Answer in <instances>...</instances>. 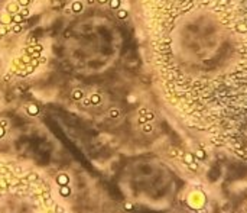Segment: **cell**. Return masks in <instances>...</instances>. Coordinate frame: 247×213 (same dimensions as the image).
<instances>
[{"label":"cell","instance_id":"19","mask_svg":"<svg viewBox=\"0 0 247 213\" xmlns=\"http://www.w3.org/2000/svg\"><path fill=\"white\" fill-rule=\"evenodd\" d=\"M117 113H118L117 110H114V109L111 110V116H113V118H116V116H117Z\"/></svg>","mask_w":247,"mask_h":213},{"label":"cell","instance_id":"21","mask_svg":"<svg viewBox=\"0 0 247 213\" xmlns=\"http://www.w3.org/2000/svg\"><path fill=\"white\" fill-rule=\"evenodd\" d=\"M97 2H98V3H101V5H104V3H107V2H108V0H97Z\"/></svg>","mask_w":247,"mask_h":213},{"label":"cell","instance_id":"18","mask_svg":"<svg viewBox=\"0 0 247 213\" xmlns=\"http://www.w3.org/2000/svg\"><path fill=\"white\" fill-rule=\"evenodd\" d=\"M38 61H39V64H41V62L44 64V62H46V57L41 54V55H39V58H38Z\"/></svg>","mask_w":247,"mask_h":213},{"label":"cell","instance_id":"22","mask_svg":"<svg viewBox=\"0 0 247 213\" xmlns=\"http://www.w3.org/2000/svg\"><path fill=\"white\" fill-rule=\"evenodd\" d=\"M5 80L7 81V80H10V74H7V75H5Z\"/></svg>","mask_w":247,"mask_h":213},{"label":"cell","instance_id":"16","mask_svg":"<svg viewBox=\"0 0 247 213\" xmlns=\"http://www.w3.org/2000/svg\"><path fill=\"white\" fill-rule=\"evenodd\" d=\"M33 49H35L36 52H41V54H42V51H44V45H41V44H35V45H33Z\"/></svg>","mask_w":247,"mask_h":213},{"label":"cell","instance_id":"7","mask_svg":"<svg viewBox=\"0 0 247 213\" xmlns=\"http://www.w3.org/2000/svg\"><path fill=\"white\" fill-rule=\"evenodd\" d=\"M23 16L20 15V13H15V15H12V23H22L23 25Z\"/></svg>","mask_w":247,"mask_h":213},{"label":"cell","instance_id":"13","mask_svg":"<svg viewBox=\"0 0 247 213\" xmlns=\"http://www.w3.org/2000/svg\"><path fill=\"white\" fill-rule=\"evenodd\" d=\"M117 18H118V19H126V18H127V10L120 9V10L117 12Z\"/></svg>","mask_w":247,"mask_h":213},{"label":"cell","instance_id":"9","mask_svg":"<svg viewBox=\"0 0 247 213\" xmlns=\"http://www.w3.org/2000/svg\"><path fill=\"white\" fill-rule=\"evenodd\" d=\"M33 45H28V47H25L23 49H22V54H25V55H32L33 54Z\"/></svg>","mask_w":247,"mask_h":213},{"label":"cell","instance_id":"15","mask_svg":"<svg viewBox=\"0 0 247 213\" xmlns=\"http://www.w3.org/2000/svg\"><path fill=\"white\" fill-rule=\"evenodd\" d=\"M16 2L20 8H28L31 5V0H16Z\"/></svg>","mask_w":247,"mask_h":213},{"label":"cell","instance_id":"5","mask_svg":"<svg viewBox=\"0 0 247 213\" xmlns=\"http://www.w3.org/2000/svg\"><path fill=\"white\" fill-rule=\"evenodd\" d=\"M0 25H13L12 23V16L9 13L0 15Z\"/></svg>","mask_w":247,"mask_h":213},{"label":"cell","instance_id":"8","mask_svg":"<svg viewBox=\"0 0 247 213\" xmlns=\"http://www.w3.org/2000/svg\"><path fill=\"white\" fill-rule=\"evenodd\" d=\"M22 29H23V25H22V23H13V25H12V34H15V35L20 34Z\"/></svg>","mask_w":247,"mask_h":213},{"label":"cell","instance_id":"6","mask_svg":"<svg viewBox=\"0 0 247 213\" xmlns=\"http://www.w3.org/2000/svg\"><path fill=\"white\" fill-rule=\"evenodd\" d=\"M10 32H12V25H0V35L2 36H6Z\"/></svg>","mask_w":247,"mask_h":213},{"label":"cell","instance_id":"4","mask_svg":"<svg viewBox=\"0 0 247 213\" xmlns=\"http://www.w3.org/2000/svg\"><path fill=\"white\" fill-rule=\"evenodd\" d=\"M71 12L72 13H80L82 12V3L80 2V0H74L72 5H71Z\"/></svg>","mask_w":247,"mask_h":213},{"label":"cell","instance_id":"14","mask_svg":"<svg viewBox=\"0 0 247 213\" xmlns=\"http://www.w3.org/2000/svg\"><path fill=\"white\" fill-rule=\"evenodd\" d=\"M82 96H84L82 90H74V91H72V97H74V99H77V100H78V99H81Z\"/></svg>","mask_w":247,"mask_h":213},{"label":"cell","instance_id":"24","mask_svg":"<svg viewBox=\"0 0 247 213\" xmlns=\"http://www.w3.org/2000/svg\"><path fill=\"white\" fill-rule=\"evenodd\" d=\"M2 38H3V36H2V35H0V39H2Z\"/></svg>","mask_w":247,"mask_h":213},{"label":"cell","instance_id":"23","mask_svg":"<svg viewBox=\"0 0 247 213\" xmlns=\"http://www.w3.org/2000/svg\"><path fill=\"white\" fill-rule=\"evenodd\" d=\"M31 112L32 113H36V108H31Z\"/></svg>","mask_w":247,"mask_h":213},{"label":"cell","instance_id":"1","mask_svg":"<svg viewBox=\"0 0 247 213\" xmlns=\"http://www.w3.org/2000/svg\"><path fill=\"white\" fill-rule=\"evenodd\" d=\"M166 99L211 142L247 134V0H142Z\"/></svg>","mask_w":247,"mask_h":213},{"label":"cell","instance_id":"10","mask_svg":"<svg viewBox=\"0 0 247 213\" xmlns=\"http://www.w3.org/2000/svg\"><path fill=\"white\" fill-rule=\"evenodd\" d=\"M19 61H20L23 65H29V62H31V55H22V57H19Z\"/></svg>","mask_w":247,"mask_h":213},{"label":"cell","instance_id":"12","mask_svg":"<svg viewBox=\"0 0 247 213\" xmlns=\"http://www.w3.org/2000/svg\"><path fill=\"white\" fill-rule=\"evenodd\" d=\"M108 2H110V8L111 9H118L120 8V0H108Z\"/></svg>","mask_w":247,"mask_h":213},{"label":"cell","instance_id":"20","mask_svg":"<svg viewBox=\"0 0 247 213\" xmlns=\"http://www.w3.org/2000/svg\"><path fill=\"white\" fill-rule=\"evenodd\" d=\"M95 2H97V0H87V3H88V5H94Z\"/></svg>","mask_w":247,"mask_h":213},{"label":"cell","instance_id":"2","mask_svg":"<svg viewBox=\"0 0 247 213\" xmlns=\"http://www.w3.org/2000/svg\"><path fill=\"white\" fill-rule=\"evenodd\" d=\"M0 213H68L36 171L0 160Z\"/></svg>","mask_w":247,"mask_h":213},{"label":"cell","instance_id":"11","mask_svg":"<svg viewBox=\"0 0 247 213\" xmlns=\"http://www.w3.org/2000/svg\"><path fill=\"white\" fill-rule=\"evenodd\" d=\"M19 13H20V15H22V16L26 19V18L31 15V10H29V8H20V9H19Z\"/></svg>","mask_w":247,"mask_h":213},{"label":"cell","instance_id":"3","mask_svg":"<svg viewBox=\"0 0 247 213\" xmlns=\"http://www.w3.org/2000/svg\"><path fill=\"white\" fill-rule=\"evenodd\" d=\"M19 9H20V6L18 5V2H10V3H7L6 8H5L6 13H9L10 16L15 15V13H19Z\"/></svg>","mask_w":247,"mask_h":213},{"label":"cell","instance_id":"17","mask_svg":"<svg viewBox=\"0 0 247 213\" xmlns=\"http://www.w3.org/2000/svg\"><path fill=\"white\" fill-rule=\"evenodd\" d=\"M91 101H93V103H98V101H100V96H98V94H94V96L91 97Z\"/></svg>","mask_w":247,"mask_h":213},{"label":"cell","instance_id":"25","mask_svg":"<svg viewBox=\"0 0 247 213\" xmlns=\"http://www.w3.org/2000/svg\"><path fill=\"white\" fill-rule=\"evenodd\" d=\"M32 2H35V0H31V3H32Z\"/></svg>","mask_w":247,"mask_h":213}]
</instances>
